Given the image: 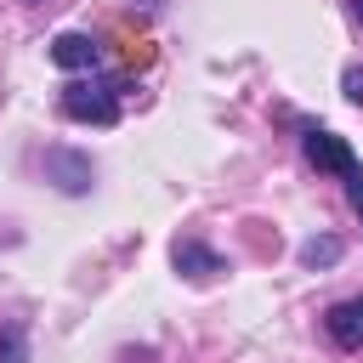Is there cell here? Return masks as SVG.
I'll return each instance as SVG.
<instances>
[{"instance_id": "cell-10", "label": "cell", "mask_w": 363, "mask_h": 363, "mask_svg": "<svg viewBox=\"0 0 363 363\" xmlns=\"http://www.w3.org/2000/svg\"><path fill=\"white\" fill-rule=\"evenodd\" d=\"M352 17H357V23H363V0H352Z\"/></svg>"}, {"instance_id": "cell-1", "label": "cell", "mask_w": 363, "mask_h": 363, "mask_svg": "<svg viewBox=\"0 0 363 363\" xmlns=\"http://www.w3.org/2000/svg\"><path fill=\"white\" fill-rule=\"evenodd\" d=\"M62 113L79 119V125H113L119 96H113L108 79H74V85H62Z\"/></svg>"}, {"instance_id": "cell-4", "label": "cell", "mask_w": 363, "mask_h": 363, "mask_svg": "<svg viewBox=\"0 0 363 363\" xmlns=\"http://www.w3.org/2000/svg\"><path fill=\"white\" fill-rule=\"evenodd\" d=\"M170 261H176V272H187L193 284H204V278L221 272V255H216L204 238H176V244H170Z\"/></svg>"}, {"instance_id": "cell-2", "label": "cell", "mask_w": 363, "mask_h": 363, "mask_svg": "<svg viewBox=\"0 0 363 363\" xmlns=\"http://www.w3.org/2000/svg\"><path fill=\"white\" fill-rule=\"evenodd\" d=\"M301 147H306V164H318V170H329V176H357V159H352V147H346V136H335V130H306L301 136Z\"/></svg>"}, {"instance_id": "cell-3", "label": "cell", "mask_w": 363, "mask_h": 363, "mask_svg": "<svg viewBox=\"0 0 363 363\" xmlns=\"http://www.w3.org/2000/svg\"><path fill=\"white\" fill-rule=\"evenodd\" d=\"M323 329H329V340H335L340 352H363V295L335 301V306L323 312Z\"/></svg>"}, {"instance_id": "cell-7", "label": "cell", "mask_w": 363, "mask_h": 363, "mask_svg": "<svg viewBox=\"0 0 363 363\" xmlns=\"http://www.w3.org/2000/svg\"><path fill=\"white\" fill-rule=\"evenodd\" d=\"M0 363H28V340H23V329H6V335H0Z\"/></svg>"}, {"instance_id": "cell-6", "label": "cell", "mask_w": 363, "mask_h": 363, "mask_svg": "<svg viewBox=\"0 0 363 363\" xmlns=\"http://www.w3.org/2000/svg\"><path fill=\"white\" fill-rule=\"evenodd\" d=\"M301 261L306 267H335L340 261V238H306L301 244Z\"/></svg>"}, {"instance_id": "cell-5", "label": "cell", "mask_w": 363, "mask_h": 363, "mask_svg": "<svg viewBox=\"0 0 363 363\" xmlns=\"http://www.w3.org/2000/svg\"><path fill=\"white\" fill-rule=\"evenodd\" d=\"M96 57H102V51H96L91 34H57V40H51V62H57V68H96Z\"/></svg>"}, {"instance_id": "cell-9", "label": "cell", "mask_w": 363, "mask_h": 363, "mask_svg": "<svg viewBox=\"0 0 363 363\" xmlns=\"http://www.w3.org/2000/svg\"><path fill=\"white\" fill-rule=\"evenodd\" d=\"M346 199H352V210H357V221H363V170L346 182Z\"/></svg>"}, {"instance_id": "cell-8", "label": "cell", "mask_w": 363, "mask_h": 363, "mask_svg": "<svg viewBox=\"0 0 363 363\" xmlns=\"http://www.w3.org/2000/svg\"><path fill=\"white\" fill-rule=\"evenodd\" d=\"M340 85H346V96L363 108V68H346V79H340Z\"/></svg>"}]
</instances>
